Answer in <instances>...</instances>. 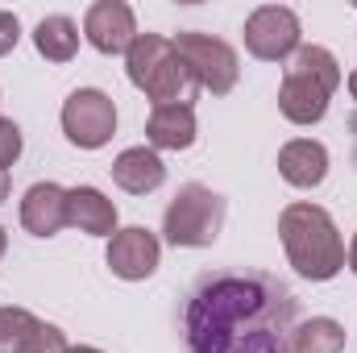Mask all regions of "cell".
<instances>
[{"label": "cell", "mask_w": 357, "mask_h": 353, "mask_svg": "<svg viewBox=\"0 0 357 353\" xmlns=\"http://www.w3.org/2000/svg\"><path fill=\"white\" fill-rule=\"evenodd\" d=\"M295 324L291 287L258 270L204 278L183 312L187 353H291Z\"/></svg>", "instance_id": "cell-1"}, {"label": "cell", "mask_w": 357, "mask_h": 353, "mask_svg": "<svg viewBox=\"0 0 357 353\" xmlns=\"http://www.w3.org/2000/svg\"><path fill=\"white\" fill-rule=\"evenodd\" d=\"M278 237L295 274L312 283H328L345 270V237L337 220L328 216V208L312 200H295L278 212Z\"/></svg>", "instance_id": "cell-2"}, {"label": "cell", "mask_w": 357, "mask_h": 353, "mask_svg": "<svg viewBox=\"0 0 357 353\" xmlns=\"http://www.w3.org/2000/svg\"><path fill=\"white\" fill-rule=\"evenodd\" d=\"M341 84H345V75L328 46H299L278 84V112L291 125H320L328 117L333 91Z\"/></svg>", "instance_id": "cell-3"}, {"label": "cell", "mask_w": 357, "mask_h": 353, "mask_svg": "<svg viewBox=\"0 0 357 353\" xmlns=\"http://www.w3.org/2000/svg\"><path fill=\"white\" fill-rule=\"evenodd\" d=\"M125 71H129L133 88L146 91L154 100V108H162V104H191L199 96V84H195L191 67L183 63L175 42L162 38V33H137V42L125 54Z\"/></svg>", "instance_id": "cell-4"}, {"label": "cell", "mask_w": 357, "mask_h": 353, "mask_svg": "<svg viewBox=\"0 0 357 353\" xmlns=\"http://www.w3.org/2000/svg\"><path fill=\"white\" fill-rule=\"evenodd\" d=\"M225 212H229L225 195H216L204 183H183L162 212V237L175 250H204L220 237Z\"/></svg>", "instance_id": "cell-5"}, {"label": "cell", "mask_w": 357, "mask_h": 353, "mask_svg": "<svg viewBox=\"0 0 357 353\" xmlns=\"http://www.w3.org/2000/svg\"><path fill=\"white\" fill-rule=\"evenodd\" d=\"M175 50L183 54V63L191 67L199 91H212V96H229L241 80V59L237 50L225 42V38H212V33H199V29H183L171 38Z\"/></svg>", "instance_id": "cell-6"}, {"label": "cell", "mask_w": 357, "mask_h": 353, "mask_svg": "<svg viewBox=\"0 0 357 353\" xmlns=\"http://www.w3.org/2000/svg\"><path fill=\"white\" fill-rule=\"evenodd\" d=\"M63 133L79 150H100L116 133V104L100 88H75L63 100Z\"/></svg>", "instance_id": "cell-7"}, {"label": "cell", "mask_w": 357, "mask_h": 353, "mask_svg": "<svg viewBox=\"0 0 357 353\" xmlns=\"http://www.w3.org/2000/svg\"><path fill=\"white\" fill-rule=\"evenodd\" d=\"M303 46V25L295 8L287 4H262L245 17V50L262 63H287Z\"/></svg>", "instance_id": "cell-8"}, {"label": "cell", "mask_w": 357, "mask_h": 353, "mask_svg": "<svg viewBox=\"0 0 357 353\" xmlns=\"http://www.w3.org/2000/svg\"><path fill=\"white\" fill-rule=\"evenodd\" d=\"M158 258H162V246H158V237H154L150 229H142V225L116 229V233L108 237V254H104L108 270H112L116 278H125V283L150 278V274L158 270Z\"/></svg>", "instance_id": "cell-9"}, {"label": "cell", "mask_w": 357, "mask_h": 353, "mask_svg": "<svg viewBox=\"0 0 357 353\" xmlns=\"http://www.w3.org/2000/svg\"><path fill=\"white\" fill-rule=\"evenodd\" d=\"M84 38L100 54H129L137 42V17L125 0H96L84 13Z\"/></svg>", "instance_id": "cell-10"}, {"label": "cell", "mask_w": 357, "mask_h": 353, "mask_svg": "<svg viewBox=\"0 0 357 353\" xmlns=\"http://www.w3.org/2000/svg\"><path fill=\"white\" fill-rule=\"evenodd\" d=\"M63 329L38 320L25 308H0V353H67Z\"/></svg>", "instance_id": "cell-11"}, {"label": "cell", "mask_w": 357, "mask_h": 353, "mask_svg": "<svg viewBox=\"0 0 357 353\" xmlns=\"http://www.w3.org/2000/svg\"><path fill=\"white\" fill-rule=\"evenodd\" d=\"M108 175H112V183L121 191H129V195H150V191H158L167 183V163L150 146H129V150H121L112 158Z\"/></svg>", "instance_id": "cell-12"}, {"label": "cell", "mask_w": 357, "mask_h": 353, "mask_svg": "<svg viewBox=\"0 0 357 353\" xmlns=\"http://www.w3.org/2000/svg\"><path fill=\"white\" fill-rule=\"evenodd\" d=\"M278 175L299 191H312L328 179V150L316 137H291L278 150Z\"/></svg>", "instance_id": "cell-13"}, {"label": "cell", "mask_w": 357, "mask_h": 353, "mask_svg": "<svg viewBox=\"0 0 357 353\" xmlns=\"http://www.w3.org/2000/svg\"><path fill=\"white\" fill-rule=\"evenodd\" d=\"M21 225L33 237H54L67 225V187H59L50 179L46 183H33L21 195Z\"/></svg>", "instance_id": "cell-14"}, {"label": "cell", "mask_w": 357, "mask_h": 353, "mask_svg": "<svg viewBox=\"0 0 357 353\" xmlns=\"http://www.w3.org/2000/svg\"><path fill=\"white\" fill-rule=\"evenodd\" d=\"M67 225L88 233V237H112L116 233V204L91 183L67 187Z\"/></svg>", "instance_id": "cell-15"}, {"label": "cell", "mask_w": 357, "mask_h": 353, "mask_svg": "<svg viewBox=\"0 0 357 353\" xmlns=\"http://www.w3.org/2000/svg\"><path fill=\"white\" fill-rule=\"evenodd\" d=\"M195 108L191 104H162L146 121V142L150 150H191L195 146Z\"/></svg>", "instance_id": "cell-16"}, {"label": "cell", "mask_w": 357, "mask_h": 353, "mask_svg": "<svg viewBox=\"0 0 357 353\" xmlns=\"http://www.w3.org/2000/svg\"><path fill=\"white\" fill-rule=\"evenodd\" d=\"M33 46L46 63H71L75 50H79V25L67 17V13H50L38 21L33 29Z\"/></svg>", "instance_id": "cell-17"}, {"label": "cell", "mask_w": 357, "mask_h": 353, "mask_svg": "<svg viewBox=\"0 0 357 353\" xmlns=\"http://www.w3.org/2000/svg\"><path fill=\"white\" fill-rule=\"evenodd\" d=\"M345 350V329L333 316H312L291 329V353H341Z\"/></svg>", "instance_id": "cell-18"}, {"label": "cell", "mask_w": 357, "mask_h": 353, "mask_svg": "<svg viewBox=\"0 0 357 353\" xmlns=\"http://www.w3.org/2000/svg\"><path fill=\"white\" fill-rule=\"evenodd\" d=\"M21 150H25L21 125H17V121H8V117H0V171H8V167L21 158Z\"/></svg>", "instance_id": "cell-19"}, {"label": "cell", "mask_w": 357, "mask_h": 353, "mask_svg": "<svg viewBox=\"0 0 357 353\" xmlns=\"http://www.w3.org/2000/svg\"><path fill=\"white\" fill-rule=\"evenodd\" d=\"M17 42H21V21H17V13H4V8H0V59L13 54Z\"/></svg>", "instance_id": "cell-20"}, {"label": "cell", "mask_w": 357, "mask_h": 353, "mask_svg": "<svg viewBox=\"0 0 357 353\" xmlns=\"http://www.w3.org/2000/svg\"><path fill=\"white\" fill-rule=\"evenodd\" d=\"M345 258H349V270L357 274V233H354V241H349V254H345Z\"/></svg>", "instance_id": "cell-21"}, {"label": "cell", "mask_w": 357, "mask_h": 353, "mask_svg": "<svg viewBox=\"0 0 357 353\" xmlns=\"http://www.w3.org/2000/svg\"><path fill=\"white\" fill-rule=\"evenodd\" d=\"M345 88H349V96H354V104H357V67L349 71V80H345Z\"/></svg>", "instance_id": "cell-22"}, {"label": "cell", "mask_w": 357, "mask_h": 353, "mask_svg": "<svg viewBox=\"0 0 357 353\" xmlns=\"http://www.w3.org/2000/svg\"><path fill=\"white\" fill-rule=\"evenodd\" d=\"M8 200V171H0V204Z\"/></svg>", "instance_id": "cell-23"}, {"label": "cell", "mask_w": 357, "mask_h": 353, "mask_svg": "<svg viewBox=\"0 0 357 353\" xmlns=\"http://www.w3.org/2000/svg\"><path fill=\"white\" fill-rule=\"evenodd\" d=\"M349 133H354V163H357V112L349 117Z\"/></svg>", "instance_id": "cell-24"}, {"label": "cell", "mask_w": 357, "mask_h": 353, "mask_svg": "<svg viewBox=\"0 0 357 353\" xmlns=\"http://www.w3.org/2000/svg\"><path fill=\"white\" fill-rule=\"evenodd\" d=\"M67 353H104V350H96V345H71Z\"/></svg>", "instance_id": "cell-25"}, {"label": "cell", "mask_w": 357, "mask_h": 353, "mask_svg": "<svg viewBox=\"0 0 357 353\" xmlns=\"http://www.w3.org/2000/svg\"><path fill=\"white\" fill-rule=\"evenodd\" d=\"M4 250H8V233L0 229V258H4Z\"/></svg>", "instance_id": "cell-26"}]
</instances>
